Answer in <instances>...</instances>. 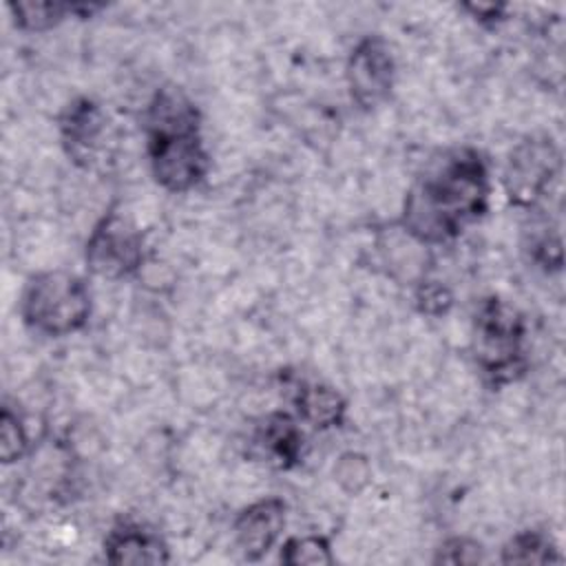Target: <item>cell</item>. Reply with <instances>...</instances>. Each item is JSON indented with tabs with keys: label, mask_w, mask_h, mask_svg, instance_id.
<instances>
[{
	"label": "cell",
	"mask_w": 566,
	"mask_h": 566,
	"mask_svg": "<svg viewBox=\"0 0 566 566\" xmlns=\"http://www.w3.org/2000/svg\"><path fill=\"white\" fill-rule=\"evenodd\" d=\"M281 380L287 391L292 413L301 424L314 431H332L345 424L347 400L334 385L298 374H283Z\"/></svg>",
	"instance_id": "obj_10"
},
{
	"label": "cell",
	"mask_w": 566,
	"mask_h": 566,
	"mask_svg": "<svg viewBox=\"0 0 566 566\" xmlns=\"http://www.w3.org/2000/svg\"><path fill=\"white\" fill-rule=\"evenodd\" d=\"M398 80V62L391 44L380 33H367L354 42L345 60V84L356 108L371 113L389 102Z\"/></svg>",
	"instance_id": "obj_7"
},
{
	"label": "cell",
	"mask_w": 566,
	"mask_h": 566,
	"mask_svg": "<svg viewBox=\"0 0 566 566\" xmlns=\"http://www.w3.org/2000/svg\"><path fill=\"white\" fill-rule=\"evenodd\" d=\"M562 184V148L548 133H528L504 159L502 188L506 201L531 214L544 212Z\"/></svg>",
	"instance_id": "obj_5"
},
{
	"label": "cell",
	"mask_w": 566,
	"mask_h": 566,
	"mask_svg": "<svg viewBox=\"0 0 566 566\" xmlns=\"http://www.w3.org/2000/svg\"><path fill=\"white\" fill-rule=\"evenodd\" d=\"M102 557L106 564H170V546L164 535L146 522L122 517L102 539Z\"/></svg>",
	"instance_id": "obj_11"
},
{
	"label": "cell",
	"mask_w": 566,
	"mask_h": 566,
	"mask_svg": "<svg viewBox=\"0 0 566 566\" xmlns=\"http://www.w3.org/2000/svg\"><path fill=\"white\" fill-rule=\"evenodd\" d=\"M522 252L533 268L544 274H557L564 268L559 226L544 212H531V223L524 228Z\"/></svg>",
	"instance_id": "obj_14"
},
{
	"label": "cell",
	"mask_w": 566,
	"mask_h": 566,
	"mask_svg": "<svg viewBox=\"0 0 566 566\" xmlns=\"http://www.w3.org/2000/svg\"><path fill=\"white\" fill-rule=\"evenodd\" d=\"M491 195L493 177L486 155L469 144L444 148L407 188L398 228L420 248L453 243L486 217Z\"/></svg>",
	"instance_id": "obj_1"
},
{
	"label": "cell",
	"mask_w": 566,
	"mask_h": 566,
	"mask_svg": "<svg viewBox=\"0 0 566 566\" xmlns=\"http://www.w3.org/2000/svg\"><path fill=\"white\" fill-rule=\"evenodd\" d=\"M252 440L259 455L279 471L296 469L307 453L305 429L301 420L285 409H276L263 416L254 427Z\"/></svg>",
	"instance_id": "obj_12"
},
{
	"label": "cell",
	"mask_w": 566,
	"mask_h": 566,
	"mask_svg": "<svg viewBox=\"0 0 566 566\" xmlns=\"http://www.w3.org/2000/svg\"><path fill=\"white\" fill-rule=\"evenodd\" d=\"M31 451V436L27 420L18 405H11L7 398L0 409V460L2 464H13L27 458Z\"/></svg>",
	"instance_id": "obj_17"
},
{
	"label": "cell",
	"mask_w": 566,
	"mask_h": 566,
	"mask_svg": "<svg viewBox=\"0 0 566 566\" xmlns=\"http://www.w3.org/2000/svg\"><path fill=\"white\" fill-rule=\"evenodd\" d=\"M462 11H467L478 24L482 27H500L509 20V7L506 4H462Z\"/></svg>",
	"instance_id": "obj_21"
},
{
	"label": "cell",
	"mask_w": 566,
	"mask_h": 566,
	"mask_svg": "<svg viewBox=\"0 0 566 566\" xmlns=\"http://www.w3.org/2000/svg\"><path fill=\"white\" fill-rule=\"evenodd\" d=\"M104 9L102 4L86 2H51V0H20L9 2L15 29L24 33H46L69 18H91Z\"/></svg>",
	"instance_id": "obj_13"
},
{
	"label": "cell",
	"mask_w": 566,
	"mask_h": 566,
	"mask_svg": "<svg viewBox=\"0 0 566 566\" xmlns=\"http://www.w3.org/2000/svg\"><path fill=\"white\" fill-rule=\"evenodd\" d=\"M287 524V504L283 497L265 495L245 504L232 520V539L248 562L263 559L279 546Z\"/></svg>",
	"instance_id": "obj_9"
},
{
	"label": "cell",
	"mask_w": 566,
	"mask_h": 566,
	"mask_svg": "<svg viewBox=\"0 0 566 566\" xmlns=\"http://www.w3.org/2000/svg\"><path fill=\"white\" fill-rule=\"evenodd\" d=\"M413 305L422 316H431V318H440L447 316L453 307V292L447 283L431 279L427 274H422L416 283H413Z\"/></svg>",
	"instance_id": "obj_18"
},
{
	"label": "cell",
	"mask_w": 566,
	"mask_h": 566,
	"mask_svg": "<svg viewBox=\"0 0 566 566\" xmlns=\"http://www.w3.org/2000/svg\"><path fill=\"white\" fill-rule=\"evenodd\" d=\"M526 343L528 325L513 303L500 294H486L478 301L471 318V356L489 389L500 391L528 374Z\"/></svg>",
	"instance_id": "obj_3"
},
{
	"label": "cell",
	"mask_w": 566,
	"mask_h": 566,
	"mask_svg": "<svg viewBox=\"0 0 566 566\" xmlns=\"http://www.w3.org/2000/svg\"><path fill=\"white\" fill-rule=\"evenodd\" d=\"M334 478L347 495H358L367 489V484L371 480V464H369L367 455L347 451L336 460Z\"/></svg>",
	"instance_id": "obj_20"
},
{
	"label": "cell",
	"mask_w": 566,
	"mask_h": 566,
	"mask_svg": "<svg viewBox=\"0 0 566 566\" xmlns=\"http://www.w3.org/2000/svg\"><path fill=\"white\" fill-rule=\"evenodd\" d=\"M18 314L31 334L42 338L73 336L91 321V285L82 274L64 268L33 272L22 285Z\"/></svg>",
	"instance_id": "obj_4"
},
{
	"label": "cell",
	"mask_w": 566,
	"mask_h": 566,
	"mask_svg": "<svg viewBox=\"0 0 566 566\" xmlns=\"http://www.w3.org/2000/svg\"><path fill=\"white\" fill-rule=\"evenodd\" d=\"M57 139L64 157L80 170H95L108 155L111 124L102 104L75 95L57 113Z\"/></svg>",
	"instance_id": "obj_8"
},
{
	"label": "cell",
	"mask_w": 566,
	"mask_h": 566,
	"mask_svg": "<svg viewBox=\"0 0 566 566\" xmlns=\"http://www.w3.org/2000/svg\"><path fill=\"white\" fill-rule=\"evenodd\" d=\"M279 562L285 566H327L334 564L332 539L323 533L290 535L279 544Z\"/></svg>",
	"instance_id": "obj_16"
},
{
	"label": "cell",
	"mask_w": 566,
	"mask_h": 566,
	"mask_svg": "<svg viewBox=\"0 0 566 566\" xmlns=\"http://www.w3.org/2000/svg\"><path fill=\"white\" fill-rule=\"evenodd\" d=\"M146 234L117 203L108 206L93 223L84 243L86 270L106 281L135 276L146 263Z\"/></svg>",
	"instance_id": "obj_6"
},
{
	"label": "cell",
	"mask_w": 566,
	"mask_h": 566,
	"mask_svg": "<svg viewBox=\"0 0 566 566\" xmlns=\"http://www.w3.org/2000/svg\"><path fill=\"white\" fill-rule=\"evenodd\" d=\"M201 124V111L184 88L161 86L150 95L142 115L144 148L161 190L186 195L206 181L212 159Z\"/></svg>",
	"instance_id": "obj_2"
},
{
	"label": "cell",
	"mask_w": 566,
	"mask_h": 566,
	"mask_svg": "<svg viewBox=\"0 0 566 566\" xmlns=\"http://www.w3.org/2000/svg\"><path fill=\"white\" fill-rule=\"evenodd\" d=\"M433 564H453V566H473L486 562V548L480 539L469 535L447 537L431 559Z\"/></svg>",
	"instance_id": "obj_19"
},
{
	"label": "cell",
	"mask_w": 566,
	"mask_h": 566,
	"mask_svg": "<svg viewBox=\"0 0 566 566\" xmlns=\"http://www.w3.org/2000/svg\"><path fill=\"white\" fill-rule=\"evenodd\" d=\"M497 559L500 564H562L564 555L546 531L522 528L502 544Z\"/></svg>",
	"instance_id": "obj_15"
}]
</instances>
